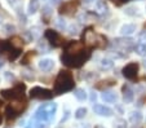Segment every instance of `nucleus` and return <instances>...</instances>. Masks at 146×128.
Returning a JSON list of instances; mask_svg holds the SVG:
<instances>
[{
  "instance_id": "f257e3e1",
  "label": "nucleus",
  "mask_w": 146,
  "mask_h": 128,
  "mask_svg": "<svg viewBox=\"0 0 146 128\" xmlns=\"http://www.w3.org/2000/svg\"><path fill=\"white\" fill-rule=\"evenodd\" d=\"M89 57H91V50L87 49L84 43L80 40H72L66 44L61 60H62V64L66 66L78 69L86 64Z\"/></svg>"
},
{
  "instance_id": "f03ea898",
  "label": "nucleus",
  "mask_w": 146,
  "mask_h": 128,
  "mask_svg": "<svg viewBox=\"0 0 146 128\" xmlns=\"http://www.w3.org/2000/svg\"><path fill=\"white\" fill-rule=\"evenodd\" d=\"M74 76L67 70H61L56 78L54 86H53V93L54 95H62V93L70 92L74 89Z\"/></svg>"
},
{
  "instance_id": "7ed1b4c3",
  "label": "nucleus",
  "mask_w": 146,
  "mask_h": 128,
  "mask_svg": "<svg viewBox=\"0 0 146 128\" xmlns=\"http://www.w3.org/2000/svg\"><path fill=\"white\" fill-rule=\"evenodd\" d=\"M56 111H57V103H45L36 110L34 118H36L40 122H50L54 118Z\"/></svg>"
},
{
  "instance_id": "20e7f679",
  "label": "nucleus",
  "mask_w": 146,
  "mask_h": 128,
  "mask_svg": "<svg viewBox=\"0 0 146 128\" xmlns=\"http://www.w3.org/2000/svg\"><path fill=\"white\" fill-rule=\"evenodd\" d=\"M25 91H26L25 84L19 83V84H16L13 88H8V89L0 91V95H1V97L5 98V100L16 101V100H21V98H23V96H25Z\"/></svg>"
},
{
  "instance_id": "39448f33",
  "label": "nucleus",
  "mask_w": 146,
  "mask_h": 128,
  "mask_svg": "<svg viewBox=\"0 0 146 128\" xmlns=\"http://www.w3.org/2000/svg\"><path fill=\"white\" fill-rule=\"evenodd\" d=\"M83 38H84V42L87 44H89L91 47L94 48H104L106 45V39L102 35L98 34H94V31L92 30V27L87 29L83 34Z\"/></svg>"
},
{
  "instance_id": "423d86ee",
  "label": "nucleus",
  "mask_w": 146,
  "mask_h": 128,
  "mask_svg": "<svg viewBox=\"0 0 146 128\" xmlns=\"http://www.w3.org/2000/svg\"><path fill=\"white\" fill-rule=\"evenodd\" d=\"M53 91L47 88H41V87H34L30 89V97L35 100H50L53 97Z\"/></svg>"
},
{
  "instance_id": "0eeeda50",
  "label": "nucleus",
  "mask_w": 146,
  "mask_h": 128,
  "mask_svg": "<svg viewBox=\"0 0 146 128\" xmlns=\"http://www.w3.org/2000/svg\"><path fill=\"white\" fill-rule=\"evenodd\" d=\"M44 36H45V39H47V42L54 48L61 47V45L64 44V38L54 30H50V29L47 30L44 34Z\"/></svg>"
},
{
  "instance_id": "6e6552de",
  "label": "nucleus",
  "mask_w": 146,
  "mask_h": 128,
  "mask_svg": "<svg viewBox=\"0 0 146 128\" xmlns=\"http://www.w3.org/2000/svg\"><path fill=\"white\" fill-rule=\"evenodd\" d=\"M138 69L140 67H138L137 62H131V64L125 65L123 67V75L127 79H129V80H135L138 74Z\"/></svg>"
},
{
  "instance_id": "1a4fd4ad",
  "label": "nucleus",
  "mask_w": 146,
  "mask_h": 128,
  "mask_svg": "<svg viewBox=\"0 0 146 128\" xmlns=\"http://www.w3.org/2000/svg\"><path fill=\"white\" fill-rule=\"evenodd\" d=\"M78 3L76 0H72V1H67L64 3V5L60 7V14H65V16H74V13L78 9Z\"/></svg>"
},
{
  "instance_id": "9d476101",
  "label": "nucleus",
  "mask_w": 146,
  "mask_h": 128,
  "mask_svg": "<svg viewBox=\"0 0 146 128\" xmlns=\"http://www.w3.org/2000/svg\"><path fill=\"white\" fill-rule=\"evenodd\" d=\"M93 111L97 115H100V117H108V118L114 114L113 109H110L109 106H105V105H94Z\"/></svg>"
},
{
  "instance_id": "9b49d317",
  "label": "nucleus",
  "mask_w": 146,
  "mask_h": 128,
  "mask_svg": "<svg viewBox=\"0 0 146 128\" xmlns=\"http://www.w3.org/2000/svg\"><path fill=\"white\" fill-rule=\"evenodd\" d=\"M121 92H123V100L125 103H131L135 98V92L132 91V88L128 86H123L121 88Z\"/></svg>"
},
{
  "instance_id": "f8f14e48",
  "label": "nucleus",
  "mask_w": 146,
  "mask_h": 128,
  "mask_svg": "<svg viewBox=\"0 0 146 128\" xmlns=\"http://www.w3.org/2000/svg\"><path fill=\"white\" fill-rule=\"evenodd\" d=\"M101 98L102 101H105L108 103H113L118 101V95L115 92H113V91H104L101 95Z\"/></svg>"
},
{
  "instance_id": "ddd939ff",
  "label": "nucleus",
  "mask_w": 146,
  "mask_h": 128,
  "mask_svg": "<svg viewBox=\"0 0 146 128\" xmlns=\"http://www.w3.org/2000/svg\"><path fill=\"white\" fill-rule=\"evenodd\" d=\"M54 67V61L50 58H43L39 61V69L41 71H50Z\"/></svg>"
},
{
  "instance_id": "4468645a",
  "label": "nucleus",
  "mask_w": 146,
  "mask_h": 128,
  "mask_svg": "<svg viewBox=\"0 0 146 128\" xmlns=\"http://www.w3.org/2000/svg\"><path fill=\"white\" fill-rule=\"evenodd\" d=\"M136 31V25H133V23H125V25H123L120 27V34L121 35H132L133 32Z\"/></svg>"
},
{
  "instance_id": "2eb2a0df",
  "label": "nucleus",
  "mask_w": 146,
  "mask_h": 128,
  "mask_svg": "<svg viewBox=\"0 0 146 128\" xmlns=\"http://www.w3.org/2000/svg\"><path fill=\"white\" fill-rule=\"evenodd\" d=\"M94 8H96V12L100 14H105L108 13V5L105 4L104 0H97L96 4H94Z\"/></svg>"
},
{
  "instance_id": "dca6fc26",
  "label": "nucleus",
  "mask_w": 146,
  "mask_h": 128,
  "mask_svg": "<svg viewBox=\"0 0 146 128\" xmlns=\"http://www.w3.org/2000/svg\"><path fill=\"white\" fill-rule=\"evenodd\" d=\"M129 122L132 124H140L142 122V114L140 111H132L129 114Z\"/></svg>"
},
{
  "instance_id": "f3484780",
  "label": "nucleus",
  "mask_w": 146,
  "mask_h": 128,
  "mask_svg": "<svg viewBox=\"0 0 146 128\" xmlns=\"http://www.w3.org/2000/svg\"><path fill=\"white\" fill-rule=\"evenodd\" d=\"M40 8V3H39V0H30V3H29V7H27V12L29 14H34L39 11Z\"/></svg>"
},
{
  "instance_id": "a211bd4d",
  "label": "nucleus",
  "mask_w": 146,
  "mask_h": 128,
  "mask_svg": "<svg viewBox=\"0 0 146 128\" xmlns=\"http://www.w3.org/2000/svg\"><path fill=\"white\" fill-rule=\"evenodd\" d=\"M114 84H116V80H114V79H105V80L98 82V83L96 84V88L104 89V88H108V87L114 86Z\"/></svg>"
},
{
  "instance_id": "6ab92c4d",
  "label": "nucleus",
  "mask_w": 146,
  "mask_h": 128,
  "mask_svg": "<svg viewBox=\"0 0 146 128\" xmlns=\"http://www.w3.org/2000/svg\"><path fill=\"white\" fill-rule=\"evenodd\" d=\"M26 128H45V125L43 124V122L38 120L36 118H33V119H30L27 122V124H26Z\"/></svg>"
},
{
  "instance_id": "aec40b11",
  "label": "nucleus",
  "mask_w": 146,
  "mask_h": 128,
  "mask_svg": "<svg viewBox=\"0 0 146 128\" xmlns=\"http://www.w3.org/2000/svg\"><path fill=\"white\" fill-rule=\"evenodd\" d=\"M52 14H53V11L49 5L43 7V20H44V22H49L50 18H52Z\"/></svg>"
},
{
  "instance_id": "412c9836",
  "label": "nucleus",
  "mask_w": 146,
  "mask_h": 128,
  "mask_svg": "<svg viewBox=\"0 0 146 128\" xmlns=\"http://www.w3.org/2000/svg\"><path fill=\"white\" fill-rule=\"evenodd\" d=\"M100 66H101L102 70H110V69H113L114 62H113V60H110V58H104L100 62Z\"/></svg>"
},
{
  "instance_id": "4be33fe9",
  "label": "nucleus",
  "mask_w": 146,
  "mask_h": 128,
  "mask_svg": "<svg viewBox=\"0 0 146 128\" xmlns=\"http://www.w3.org/2000/svg\"><path fill=\"white\" fill-rule=\"evenodd\" d=\"M74 96L79 101H84V100H87V96H88V95H87V92L83 88H76L74 91Z\"/></svg>"
},
{
  "instance_id": "5701e85b",
  "label": "nucleus",
  "mask_w": 146,
  "mask_h": 128,
  "mask_svg": "<svg viewBox=\"0 0 146 128\" xmlns=\"http://www.w3.org/2000/svg\"><path fill=\"white\" fill-rule=\"evenodd\" d=\"M135 50L137 54H140V56H145L146 54V44L145 43H137V44L135 45Z\"/></svg>"
},
{
  "instance_id": "b1692460",
  "label": "nucleus",
  "mask_w": 146,
  "mask_h": 128,
  "mask_svg": "<svg viewBox=\"0 0 146 128\" xmlns=\"http://www.w3.org/2000/svg\"><path fill=\"white\" fill-rule=\"evenodd\" d=\"M87 111H88V110H87L86 107H79V109H76L74 117L76 118V119H83V118L87 115Z\"/></svg>"
},
{
  "instance_id": "393cba45",
  "label": "nucleus",
  "mask_w": 146,
  "mask_h": 128,
  "mask_svg": "<svg viewBox=\"0 0 146 128\" xmlns=\"http://www.w3.org/2000/svg\"><path fill=\"white\" fill-rule=\"evenodd\" d=\"M35 54H36V52H35V50H30V52H29L27 54H26V56L22 58V61H21V64H22V65L29 64V61H30L31 58H34V57H35Z\"/></svg>"
},
{
  "instance_id": "a878e982",
  "label": "nucleus",
  "mask_w": 146,
  "mask_h": 128,
  "mask_svg": "<svg viewBox=\"0 0 146 128\" xmlns=\"http://www.w3.org/2000/svg\"><path fill=\"white\" fill-rule=\"evenodd\" d=\"M5 114H7V117H8V119H13V118H16L17 115H18V114H17V113L13 110V107H12L11 105H9L8 107H7Z\"/></svg>"
},
{
  "instance_id": "bb28decb",
  "label": "nucleus",
  "mask_w": 146,
  "mask_h": 128,
  "mask_svg": "<svg viewBox=\"0 0 146 128\" xmlns=\"http://www.w3.org/2000/svg\"><path fill=\"white\" fill-rule=\"evenodd\" d=\"M114 128H127V122L124 119H116L114 123Z\"/></svg>"
},
{
  "instance_id": "cd10ccee",
  "label": "nucleus",
  "mask_w": 146,
  "mask_h": 128,
  "mask_svg": "<svg viewBox=\"0 0 146 128\" xmlns=\"http://www.w3.org/2000/svg\"><path fill=\"white\" fill-rule=\"evenodd\" d=\"M54 25L57 29H60V30H64L65 27H66V23H65V21H62L61 18H56L54 20Z\"/></svg>"
},
{
  "instance_id": "c85d7f7f",
  "label": "nucleus",
  "mask_w": 146,
  "mask_h": 128,
  "mask_svg": "<svg viewBox=\"0 0 146 128\" xmlns=\"http://www.w3.org/2000/svg\"><path fill=\"white\" fill-rule=\"evenodd\" d=\"M136 12H137V8H136V7H129V8L125 9V14H128V16H135Z\"/></svg>"
},
{
  "instance_id": "c756f323",
  "label": "nucleus",
  "mask_w": 146,
  "mask_h": 128,
  "mask_svg": "<svg viewBox=\"0 0 146 128\" xmlns=\"http://www.w3.org/2000/svg\"><path fill=\"white\" fill-rule=\"evenodd\" d=\"M39 30H40V29H39L38 26H34V27L31 29V34H33L34 38H35V36H39V35H40V31H39Z\"/></svg>"
},
{
  "instance_id": "7c9ffc66",
  "label": "nucleus",
  "mask_w": 146,
  "mask_h": 128,
  "mask_svg": "<svg viewBox=\"0 0 146 128\" xmlns=\"http://www.w3.org/2000/svg\"><path fill=\"white\" fill-rule=\"evenodd\" d=\"M4 76H5L7 80H12V79H14V75L12 74V72H9V71L4 72Z\"/></svg>"
},
{
  "instance_id": "2f4dec72",
  "label": "nucleus",
  "mask_w": 146,
  "mask_h": 128,
  "mask_svg": "<svg viewBox=\"0 0 146 128\" xmlns=\"http://www.w3.org/2000/svg\"><path fill=\"white\" fill-rule=\"evenodd\" d=\"M45 43H47V42L39 43V48H40V49H43V50H44V52H48V49H49V48H48L47 45H45Z\"/></svg>"
},
{
  "instance_id": "473e14b6",
  "label": "nucleus",
  "mask_w": 146,
  "mask_h": 128,
  "mask_svg": "<svg viewBox=\"0 0 146 128\" xmlns=\"http://www.w3.org/2000/svg\"><path fill=\"white\" fill-rule=\"evenodd\" d=\"M115 5H121V4H124V3H127V1H129V0H111Z\"/></svg>"
},
{
  "instance_id": "72a5a7b5",
  "label": "nucleus",
  "mask_w": 146,
  "mask_h": 128,
  "mask_svg": "<svg viewBox=\"0 0 146 128\" xmlns=\"http://www.w3.org/2000/svg\"><path fill=\"white\" fill-rule=\"evenodd\" d=\"M69 32L70 34H76L78 32V31H76V26H74V25L69 26Z\"/></svg>"
},
{
  "instance_id": "f704fd0d",
  "label": "nucleus",
  "mask_w": 146,
  "mask_h": 128,
  "mask_svg": "<svg viewBox=\"0 0 146 128\" xmlns=\"http://www.w3.org/2000/svg\"><path fill=\"white\" fill-rule=\"evenodd\" d=\"M69 117H70V111L69 110H66V111H65V117H62V119H61V123H64Z\"/></svg>"
},
{
  "instance_id": "c9c22d12",
  "label": "nucleus",
  "mask_w": 146,
  "mask_h": 128,
  "mask_svg": "<svg viewBox=\"0 0 146 128\" xmlns=\"http://www.w3.org/2000/svg\"><path fill=\"white\" fill-rule=\"evenodd\" d=\"M96 100H97V95L94 92H92L91 93V101H92V102H94Z\"/></svg>"
},
{
  "instance_id": "e433bc0d",
  "label": "nucleus",
  "mask_w": 146,
  "mask_h": 128,
  "mask_svg": "<svg viewBox=\"0 0 146 128\" xmlns=\"http://www.w3.org/2000/svg\"><path fill=\"white\" fill-rule=\"evenodd\" d=\"M52 3L53 4H58V3H60V0H52Z\"/></svg>"
},
{
  "instance_id": "4c0bfd02",
  "label": "nucleus",
  "mask_w": 146,
  "mask_h": 128,
  "mask_svg": "<svg viewBox=\"0 0 146 128\" xmlns=\"http://www.w3.org/2000/svg\"><path fill=\"white\" fill-rule=\"evenodd\" d=\"M94 128H105V127H104V125H101V124H98V125H96Z\"/></svg>"
},
{
  "instance_id": "58836bf2",
  "label": "nucleus",
  "mask_w": 146,
  "mask_h": 128,
  "mask_svg": "<svg viewBox=\"0 0 146 128\" xmlns=\"http://www.w3.org/2000/svg\"><path fill=\"white\" fill-rule=\"evenodd\" d=\"M1 122H3V118H1V115H0V124H1Z\"/></svg>"
},
{
  "instance_id": "ea45409f",
  "label": "nucleus",
  "mask_w": 146,
  "mask_h": 128,
  "mask_svg": "<svg viewBox=\"0 0 146 128\" xmlns=\"http://www.w3.org/2000/svg\"><path fill=\"white\" fill-rule=\"evenodd\" d=\"M143 66H145V69H146V60H145V62H143Z\"/></svg>"
},
{
  "instance_id": "a19ab883",
  "label": "nucleus",
  "mask_w": 146,
  "mask_h": 128,
  "mask_svg": "<svg viewBox=\"0 0 146 128\" xmlns=\"http://www.w3.org/2000/svg\"><path fill=\"white\" fill-rule=\"evenodd\" d=\"M87 1H93V0H87Z\"/></svg>"
},
{
  "instance_id": "79ce46f5",
  "label": "nucleus",
  "mask_w": 146,
  "mask_h": 128,
  "mask_svg": "<svg viewBox=\"0 0 146 128\" xmlns=\"http://www.w3.org/2000/svg\"><path fill=\"white\" fill-rule=\"evenodd\" d=\"M0 107H1V102H0Z\"/></svg>"
}]
</instances>
